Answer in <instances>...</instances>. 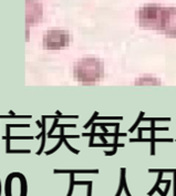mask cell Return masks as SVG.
I'll list each match as a JSON object with an SVG mask.
<instances>
[{
    "label": "cell",
    "instance_id": "7a4b0ae2",
    "mask_svg": "<svg viewBox=\"0 0 176 196\" xmlns=\"http://www.w3.org/2000/svg\"><path fill=\"white\" fill-rule=\"evenodd\" d=\"M168 7L155 3L144 5L136 11V20L141 29L154 30L162 33L167 19Z\"/></svg>",
    "mask_w": 176,
    "mask_h": 196
},
{
    "label": "cell",
    "instance_id": "3957f363",
    "mask_svg": "<svg viewBox=\"0 0 176 196\" xmlns=\"http://www.w3.org/2000/svg\"><path fill=\"white\" fill-rule=\"evenodd\" d=\"M71 34L67 30L52 29L48 30L42 38V47L46 50L58 51L68 48L71 43Z\"/></svg>",
    "mask_w": 176,
    "mask_h": 196
},
{
    "label": "cell",
    "instance_id": "5b68a950",
    "mask_svg": "<svg viewBox=\"0 0 176 196\" xmlns=\"http://www.w3.org/2000/svg\"><path fill=\"white\" fill-rule=\"evenodd\" d=\"M162 33L168 38H176V7H168L167 19Z\"/></svg>",
    "mask_w": 176,
    "mask_h": 196
},
{
    "label": "cell",
    "instance_id": "6da1fadb",
    "mask_svg": "<svg viewBox=\"0 0 176 196\" xmlns=\"http://www.w3.org/2000/svg\"><path fill=\"white\" fill-rule=\"evenodd\" d=\"M73 78L82 84H95L104 78V62L96 57H83L73 64Z\"/></svg>",
    "mask_w": 176,
    "mask_h": 196
},
{
    "label": "cell",
    "instance_id": "277c9868",
    "mask_svg": "<svg viewBox=\"0 0 176 196\" xmlns=\"http://www.w3.org/2000/svg\"><path fill=\"white\" fill-rule=\"evenodd\" d=\"M26 18L27 25H35L42 20L43 17V9L42 5L38 0H26Z\"/></svg>",
    "mask_w": 176,
    "mask_h": 196
}]
</instances>
